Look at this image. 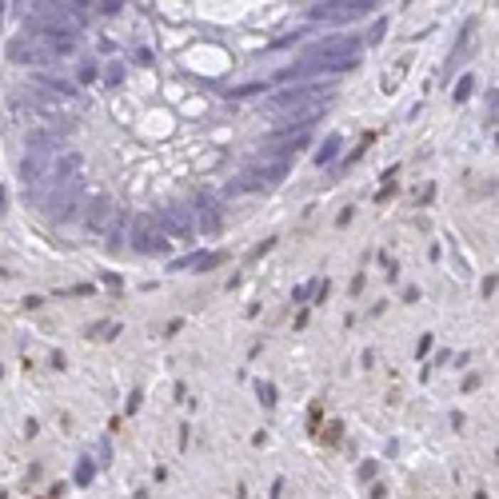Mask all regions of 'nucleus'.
Segmentation results:
<instances>
[{"instance_id": "nucleus-1", "label": "nucleus", "mask_w": 499, "mask_h": 499, "mask_svg": "<svg viewBox=\"0 0 499 499\" xmlns=\"http://www.w3.org/2000/svg\"><path fill=\"white\" fill-rule=\"evenodd\" d=\"M64 52H72L68 32L32 28V32H24V36H12L9 41V56L16 64H48V61H56V56H64Z\"/></svg>"}, {"instance_id": "nucleus-2", "label": "nucleus", "mask_w": 499, "mask_h": 499, "mask_svg": "<svg viewBox=\"0 0 499 499\" xmlns=\"http://www.w3.org/2000/svg\"><path fill=\"white\" fill-rule=\"evenodd\" d=\"M36 200H41L44 216H48L52 224H61V220H68V216H76V204H80V180L72 176V180H61V184H52V188H44V192H36Z\"/></svg>"}, {"instance_id": "nucleus-3", "label": "nucleus", "mask_w": 499, "mask_h": 499, "mask_svg": "<svg viewBox=\"0 0 499 499\" xmlns=\"http://www.w3.org/2000/svg\"><path fill=\"white\" fill-rule=\"evenodd\" d=\"M288 176V160L284 156H264V160H256L252 168H248L240 180H236V188H252V192H268V188H275V184Z\"/></svg>"}, {"instance_id": "nucleus-4", "label": "nucleus", "mask_w": 499, "mask_h": 499, "mask_svg": "<svg viewBox=\"0 0 499 499\" xmlns=\"http://www.w3.org/2000/svg\"><path fill=\"white\" fill-rule=\"evenodd\" d=\"M347 68H356V56H308V61H295L292 68L280 72V80H304V76H324V72Z\"/></svg>"}, {"instance_id": "nucleus-5", "label": "nucleus", "mask_w": 499, "mask_h": 499, "mask_svg": "<svg viewBox=\"0 0 499 499\" xmlns=\"http://www.w3.org/2000/svg\"><path fill=\"white\" fill-rule=\"evenodd\" d=\"M132 248L144 252V256H160V252H168V236H164L152 220H144L140 216V220L132 224Z\"/></svg>"}, {"instance_id": "nucleus-6", "label": "nucleus", "mask_w": 499, "mask_h": 499, "mask_svg": "<svg viewBox=\"0 0 499 499\" xmlns=\"http://www.w3.org/2000/svg\"><path fill=\"white\" fill-rule=\"evenodd\" d=\"M372 4L364 0H327V4H316L312 9V21H359Z\"/></svg>"}, {"instance_id": "nucleus-7", "label": "nucleus", "mask_w": 499, "mask_h": 499, "mask_svg": "<svg viewBox=\"0 0 499 499\" xmlns=\"http://www.w3.org/2000/svg\"><path fill=\"white\" fill-rule=\"evenodd\" d=\"M308 140H312V128H288V132H280V136H272V140L264 144V152L268 156H292V152H300V148H308Z\"/></svg>"}, {"instance_id": "nucleus-8", "label": "nucleus", "mask_w": 499, "mask_h": 499, "mask_svg": "<svg viewBox=\"0 0 499 499\" xmlns=\"http://www.w3.org/2000/svg\"><path fill=\"white\" fill-rule=\"evenodd\" d=\"M316 104H327L320 88H300V92H280V96H272L275 112H288V108H316Z\"/></svg>"}, {"instance_id": "nucleus-9", "label": "nucleus", "mask_w": 499, "mask_h": 499, "mask_svg": "<svg viewBox=\"0 0 499 499\" xmlns=\"http://www.w3.org/2000/svg\"><path fill=\"white\" fill-rule=\"evenodd\" d=\"M359 48H364V41H359V36H332V41L316 44V48H312V56H356Z\"/></svg>"}, {"instance_id": "nucleus-10", "label": "nucleus", "mask_w": 499, "mask_h": 499, "mask_svg": "<svg viewBox=\"0 0 499 499\" xmlns=\"http://www.w3.org/2000/svg\"><path fill=\"white\" fill-rule=\"evenodd\" d=\"M61 140L64 136L56 132V128H36V132H28V156H48V152H56L61 148Z\"/></svg>"}, {"instance_id": "nucleus-11", "label": "nucleus", "mask_w": 499, "mask_h": 499, "mask_svg": "<svg viewBox=\"0 0 499 499\" xmlns=\"http://www.w3.org/2000/svg\"><path fill=\"white\" fill-rule=\"evenodd\" d=\"M216 264H224V256H188V260H176V272H180V268H200V272H204V268H216Z\"/></svg>"}, {"instance_id": "nucleus-12", "label": "nucleus", "mask_w": 499, "mask_h": 499, "mask_svg": "<svg viewBox=\"0 0 499 499\" xmlns=\"http://www.w3.org/2000/svg\"><path fill=\"white\" fill-rule=\"evenodd\" d=\"M88 224L92 228H108V224H112V204H108V200H96L92 212H88Z\"/></svg>"}, {"instance_id": "nucleus-13", "label": "nucleus", "mask_w": 499, "mask_h": 499, "mask_svg": "<svg viewBox=\"0 0 499 499\" xmlns=\"http://www.w3.org/2000/svg\"><path fill=\"white\" fill-rule=\"evenodd\" d=\"M32 88H48V92H61V96H72V92H76L68 80H56V76H41V80L32 84Z\"/></svg>"}, {"instance_id": "nucleus-14", "label": "nucleus", "mask_w": 499, "mask_h": 499, "mask_svg": "<svg viewBox=\"0 0 499 499\" xmlns=\"http://www.w3.org/2000/svg\"><path fill=\"white\" fill-rule=\"evenodd\" d=\"M336 152H340V136H327V140L320 144V152H316V164H327Z\"/></svg>"}, {"instance_id": "nucleus-15", "label": "nucleus", "mask_w": 499, "mask_h": 499, "mask_svg": "<svg viewBox=\"0 0 499 499\" xmlns=\"http://www.w3.org/2000/svg\"><path fill=\"white\" fill-rule=\"evenodd\" d=\"M164 224L172 228L176 236H184V232H188V228H192V224H188V220H184V212H168V220H164Z\"/></svg>"}, {"instance_id": "nucleus-16", "label": "nucleus", "mask_w": 499, "mask_h": 499, "mask_svg": "<svg viewBox=\"0 0 499 499\" xmlns=\"http://www.w3.org/2000/svg\"><path fill=\"white\" fill-rule=\"evenodd\" d=\"M471 88H476V80H471V76H463V80L456 84V100H468V96H471Z\"/></svg>"}, {"instance_id": "nucleus-17", "label": "nucleus", "mask_w": 499, "mask_h": 499, "mask_svg": "<svg viewBox=\"0 0 499 499\" xmlns=\"http://www.w3.org/2000/svg\"><path fill=\"white\" fill-rule=\"evenodd\" d=\"M104 80H108V84H120L124 80V68H120V64H112V68L104 72Z\"/></svg>"}, {"instance_id": "nucleus-18", "label": "nucleus", "mask_w": 499, "mask_h": 499, "mask_svg": "<svg viewBox=\"0 0 499 499\" xmlns=\"http://www.w3.org/2000/svg\"><path fill=\"white\" fill-rule=\"evenodd\" d=\"M92 76H96V68H92V64H88V61H84V64H80V80H84V84H88V80H92Z\"/></svg>"}, {"instance_id": "nucleus-19", "label": "nucleus", "mask_w": 499, "mask_h": 499, "mask_svg": "<svg viewBox=\"0 0 499 499\" xmlns=\"http://www.w3.org/2000/svg\"><path fill=\"white\" fill-rule=\"evenodd\" d=\"M76 479H80V483H88V479H92V463H88V459L80 463V476H76Z\"/></svg>"}, {"instance_id": "nucleus-20", "label": "nucleus", "mask_w": 499, "mask_h": 499, "mask_svg": "<svg viewBox=\"0 0 499 499\" xmlns=\"http://www.w3.org/2000/svg\"><path fill=\"white\" fill-rule=\"evenodd\" d=\"M260 399H264V404H275V392L264 384V387H260Z\"/></svg>"}, {"instance_id": "nucleus-21", "label": "nucleus", "mask_w": 499, "mask_h": 499, "mask_svg": "<svg viewBox=\"0 0 499 499\" xmlns=\"http://www.w3.org/2000/svg\"><path fill=\"white\" fill-rule=\"evenodd\" d=\"M364 4H376V0H364Z\"/></svg>"}, {"instance_id": "nucleus-22", "label": "nucleus", "mask_w": 499, "mask_h": 499, "mask_svg": "<svg viewBox=\"0 0 499 499\" xmlns=\"http://www.w3.org/2000/svg\"><path fill=\"white\" fill-rule=\"evenodd\" d=\"M0 275H4V272H0Z\"/></svg>"}]
</instances>
